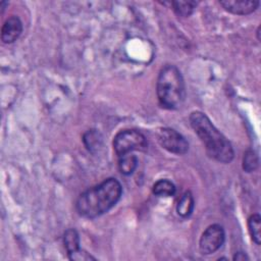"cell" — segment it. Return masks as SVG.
<instances>
[{"mask_svg":"<svg viewBox=\"0 0 261 261\" xmlns=\"http://www.w3.org/2000/svg\"><path fill=\"white\" fill-rule=\"evenodd\" d=\"M63 244L67 255L74 253L80 249V236L74 228H68L63 234Z\"/></svg>","mask_w":261,"mask_h":261,"instance_id":"obj_12","label":"cell"},{"mask_svg":"<svg viewBox=\"0 0 261 261\" xmlns=\"http://www.w3.org/2000/svg\"><path fill=\"white\" fill-rule=\"evenodd\" d=\"M68 258L70 260H73V261H89V260H95V258L90 255L89 253H87L86 251L84 250H81L79 249L77 251H75L74 253L72 254H69L68 255Z\"/></svg>","mask_w":261,"mask_h":261,"instance_id":"obj_17","label":"cell"},{"mask_svg":"<svg viewBox=\"0 0 261 261\" xmlns=\"http://www.w3.org/2000/svg\"><path fill=\"white\" fill-rule=\"evenodd\" d=\"M84 144L86 148L91 153H96L99 149L102 148L103 138L102 135L97 129H89L83 137Z\"/></svg>","mask_w":261,"mask_h":261,"instance_id":"obj_9","label":"cell"},{"mask_svg":"<svg viewBox=\"0 0 261 261\" xmlns=\"http://www.w3.org/2000/svg\"><path fill=\"white\" fill-rule=\"evenodd\" d=\"M248 228L252 240L257 244H261V217L259 214H253L248 219Z\"/></svg>","mask_w":261,"mask_h":261,"instance_id":"obj_15","label":"cell"},{"mask_svg":"<svg viewBox=\"0 0 261 261\" xmlns=\"http://www.w3.org/2000/svg\"><path fill=\"white\" fill-rule=\"evenodd\" d=\"M259 165V159L257 154L253 150H247L243 157V169L246 172H252L257 169Z\"/></svg>","mask_w":261,"mask_h":261,"instance_id":"obj_16","label":"cell"},{"mask_svg":"<svg viewBox=\"0 0 261 261\" xmlns=\"http://www.w3.org/2000/svg\"><path fill=\"white\" fill-rule=\"evenodd\" d=\"M190 123L203 143L209 157L221 163L232 161L234 152L229 141L215 127L208 116L201 111L190 115Z\"/></svg>","mask_w":261,"mask_h":261,"instance_id":"obj_2","label":"cell"},{"mask_svg":"<svg viewBox=\"0 0 261 261\" xmlns=\"http://www.w3.org/2000/svg\"><path fill=\"white\" fill-rule=\"evenodd\" d=\"M22 32V22L15 16H9L3 23L1 29V40L5 44H10L16 41Z\"/></svg>","mask_w":261,"mask_h":261,"instance_id":"obj_8","label":"cell"},{"mask_svg":"<svg viewBox=\"0 0 261 261\" xmlns=\"http://www.w3.org/2000/svg\"><path fill=\"white\" fill-rule=\"evenodd\" d=\"M148 142L146 137L137 129H123L116 134L113 140V149L118 157L133 151H146Z\"/></svg>","mask_w":261,"mask_h":261,"instance_id":"obj_4","label":"cell"},{"mask_svg":"<svg viewBox=\"0 0 261 261\" xmlns=\"http://www.w3.org/2000/svg\"><path fill=\"white\" fill-rule=\"evenodd\" d=\"M121 194L120 182L109 177L82 193L76 200L75 207L83 217L96 218L109 211L119 201Z\"/></svg>","mask_w":261,"mask_h":261,"instance_id":"obj_1","label":"cell"},{"mask_svg":"<svg viewBox=\"0 0 261 261\" xmlns=\"http://www.w3.org/2000/svg\"><path fill=\"white\" fill-rule=\"evenodd\" d=\"M234 261L237 260V261H245V260H248L249 258H248V256L245 254V253H243V252H238V253H236L234 254V256H233V258H232Z\"/></svg>","mask_w":261,"mask_h":261,"instance_id":"obj_18","label":"cell"},{"mask_svg":"<svg viewBox=\"0 0 261 261\" xmlns=\"http://www.w3.org/2000/svg\"><path fill=\"white\" fill-rule=\"evenodd\" d=\"M170 4L176 15L188 17L194 12L198 3L196 1H171Z\"/></svg>","mask_w":261,"mask_h":261,"instance_id":"obj_13","label":"cell"},{"mask_svg":"<svg viewBox=\"0 0 261 261\" xmlns=\"http://www.w3.org/2000/svg\"><path fill=\"white\" fill-rule=\"evenodd\" d=\"M225 240V232L223 227L214 223L209 225L202 233L199 241V249L201 254L210 255L218 251Z\"/></svg>","mask_w":261,"mask_h":261,"instance_id":"obj_5","label":"cell"},{"mask_svg":"<svg viewBox=\"0 0 261 261\" xmlns=\"http://www.w3.org/2000/svg\"><path fill=\"white\" fill-rule=\"evenodd\" d=\"M138 166V158L134 154H125L118 157V169L124 175L132 174Z\"/></svg>","mask_w":261,"mask_h":261,"instance_id":"obj_11","label":"cell"},{"mask_svg":"<svg viewBox=\"0 0 261 261\" xmlns=\"http://www.w3.org/2000/svg\"><path fill=\"white\" fill-rule=\"evenodd\" d=\"M153 193L158 197H170L175 194V186L168 179H159L153 185Z\"/></svg>","mask_w":261,"mask_h":261,"instance_id":"obj_14","label":"cell"},{"mask_svg":"<svg viewBox=\"0 0 261 261\" xmlns=\"http://www.w3.org/2000/svg\"><path fill=\"white\" fill-rule=\"evenodd\" d=\"M219 4L228 12L238 15H247L254 12L258 6L259 1L255 0H222Z\"/></svg>","mask_w":261,"mask_h":261,"instance_id":"obj_7","label":"cell"},{"mask_svg":"<svg viewBox=\"0 0 261 261\" xmlns=\"http://www.w3.org/2000/svg\"><path fill=\"white\" fill-rule=\"evenodd\" d=\"M194 210V198L191 192H186L182 194L178 203L176 205V212L179 216L187 218L189 217Z\"/></svg>","mask_w":261,"mask_h":261,"instance_id":"obj_10","label":"cell"},{"mask_svg":"<svg viewBox=\"0 0 261 261\" xmlns=\"http://www.w3.org/2000/svg\"><path fill=\"white\" fill-rule=\"evenodd\" d=\"M156 93L159 104L169 110L179 108L186 98V87L182 75L174 65L163 66L158 74Z\"/></svg>","mask_w":261,"mask_h":261,"instance_id":"obj_3","label":"cell"},{"mask_svg":"<svg viewBox=\"0 0 261 261\" xmlns=\"http://www.w3.org/2000/svg\"><path fill=\"white\" fill-rule=\"evenodd\" d=\"M158 142L161 147L170 153L182 155L189 150V143L175 129L170 127H162L157 134Z\"/></svg>","mask_w":261,"mask_h":261,"instance_id":"obj_6","label":"cell"}]
</instances>
